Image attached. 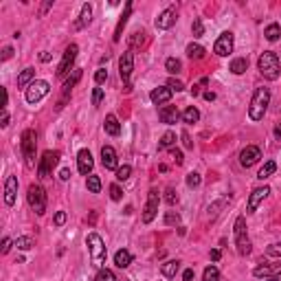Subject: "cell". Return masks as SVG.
<instances>
[{"instance_id":"cell-25","label":"cell","mask_w":281,"mask_h":281,"mask_svg":"<svg viewBox=\"0 0 281 281\" xmlns=\"http://www.w3.org/2000/svg\"><path fill=\"white\" fill-rule=\"evenodd\" d=\"M178 271H180L178 260H169V262L161 264V273H163V277H167V279H174L176 275H178Z\"/></svg>"},{"instance_id":"cell-33","label":"cell","mask_w":281,"mask_h":281,"mask_svg":"<svg viewBox=\"0 0 281 281\" xmlns=\"http://www.w3.org/2000/svg\"><path fill=\"white\" fill-rule=\"evenodd\" d=\"M183 121L187 125H191V123H198V121H200V110H198L196 106H189L183 112Z\"/></svg>"},{"instance_id":"cell-53","label":"cell","mask_w":281,"mask_h":281,"mask_svg":"<svg viewBox=\"0 0 281 281\" xmlns=\"http://www.w3.org/2000/svg\"><path fill=\"white\" fill-rule=\"evenodd\" d=\"M172 158H174V163H176V165H183V161H185V158H183V152L176 150V147L172 150Z\"/></svg>"},{"instance_id":"cell-10","label":"cell","mask_w":281,"mask_h":281,"mask_svg":"<svg viewBox=\"0 0 281 281\" xmlns=\"http://www.w3.org/2000/svg\"><path fill=\"white\" fill-rule=\"evenodd\" d=\"M279 275H281V260L275 264H260V266L253 268V277H257V279L277 281Z\"/></svg>"},{"instance_id":"cell-48","label":"cell","mask_w":281,"mask_h":281,"mask_svg":"<svg viewBox=\"0 0 281 281\" xmlns=\"http://www.w3.org/2000/svg\"><path fill=\"white\" fill-rule=\"evenodd\" d=\"M165 202H167L169 207H174L176 202H178V194H176V191L172 189V187H169V189L165 191Z\"/></svg>"},{"instance_id":"cell-45","label":"cell","mask_w":281,"mask_h":281,"mask_svg":"<svg viewBox=\"0 0 281 281\" xmlns=\"http://www.w3.org/2000/svg\"><path fill=\"white\" fill-rule=\"evenodd\" d=\"M110 198H112V200L114 202H119V200H123V189H121V187L117 185V183H114V185H110Z\"/></svg>"},{"instance_id":"cell-9","label":"cell","mask_w":281,"mask_h":281,"mask_svg":"<svg viewBox=\"0 0 281 281\" xmlns=\"http://www.w3.org/2000/svg\"><path fill=\"white\" fill-rule=\"evenodd\" d=\"M158 205H161V196H158V189H150V191H147L145 207H143V213H141V220H143L145 224L154 222V218L158 216Z\"/></svg>"},{"instance_id":"cell-6","label":"cell","mask_w":281,"mask_h":281,"mask_svg":"<svg viewBox=\"0 0 281 281\" xmlns=\"http://www.w3.org/2000/svg\"><path fill=\"white\" fill-rule=\"evenodd\" d=\"M26 202H29V207L37 213V216H44V213H46V205H48V198H46L44 187L35 185V183L29 185V189H26Z\"/></svg>"},{"instance_id":"cell-36","label":"cell","mask_w":281,"mask_h":281,"mask_svg":"<svg viewBox=\"0 0 281 281\" xmlns=\"http://www.w3.org/2000/svg\"><path fill=\"white\" fill-rule=\"evenodd\" d=\"M15 246H18L20 251H31L33 246H35V240H33L31 235H20V238L15 240Z\"/></svg>"},{"instance_id":"cell-39","label":"cell","mask_w":281,"mask_h":281,"mask_svg":"<svg viewBox=\"0 0 281 281\" xmlns=\"http://www.w3.org/2000/svg\"><path fill=\"white\" fill-rule=\"evenodd\" d=\"M143 44H145V31H134V33H132L130 51H132V48H136V46H143Z\"/></svg>"},{"instance_id":"cell-22","label":"cell","mask_w":281,"mask_h":281,"mask_svg":"<svg viewBox=\"0 0 281 281\" xmlns=\"http://www.w3.org/2000/svg\"><path fill=\"white\" fill-rule=\"evenodd\" d=\"M130 15H132V2L128 0V2H125L123 13H121V18H119V22H117V29H114V35H112L114 42H121V35H123V29H125V24H128Z\"/></svg>"},{"instance_id":"cell-34","label":"cell","mask_w":281,"mask_h":281,"mask_svg":"<svg viewBox=\"0 0 281 281\" xmlns=\"http://www.w3.org/2000/svg\"><path fill=\"white\" fill-rule=\"evenodd\" d=\"M202 281H224L222 275H220L218 266H207L205 273H202Z\"/></svg>"},{"instance_id":"cell-11","label":"cell","mask_w":281,"mask_h":281,"mask_svg":"<svg viewBox=\"0 0 281 281\" xmlns=\"http://www.w3.org/2000/svg\"><path fill=\"white\" fill-rule=\"evenodd\" d=\"M132 70H134V53L132 51H125L123 55H121V59H119V75H121V79H123V84H125V90L130 92V75H132Z\"/></svg>"},{"instance_id":"cell-63","label":"cell","mask_w":281,"mask_h":281,"mask_svg":"<svg viewBox=\"0 0 281 281\" xmlns=\"http://www.w3.org/2000/svg\"><path fill=\"white\" fill-rule=\"evenodd\" d=\"M183 143H185V147H194V143L189 141V136H187V132H183Z\"/></svg>"},{"instance_id":"cell-64","label":"cell","mask_w":281,"mask_h":281,"mask_svg":"<svg viewBox=\"0 0 281 281\" xmlns=\"http://www.w3.org/2000/svg\"><path fill=\"white\" fill-rule=\"evenodd\" d=\"M59 178H62V180H68V178H70V169H62V174H59Z\"/></svg>"},{"instance_id":"cell-17","label":"cell","mask_w":281,"mask_h":281,"mask_svg":"<svg viewBox=\"0 0 281 281\" xmlns=\"http://www.w3.org/2000/svg\"><path fill=\"white\" fill-rule=\"evenodd\" d=\"M92 167H95V158H92L90 150H79V154H77V169H79V174L88 178Z\"/></svg>"},{"instance_id":"cell-24","label":"cell","mask_w":281,"mask_h":281,"mask_svg":"<svg viewBox=\"0 0 281 281\" xmlns=\"http://www.w3.org/2000/svg\"><path fill=\"white\" fill-rule=\"evenodd\" d=\"M103 130H106L110 136H119L121 134V123H119L117 114H108L106 121H103Z\"/></svg>"},{"instance_id":"cell-59","label":"cell","mask_w":281,"mask_h":281,"mask_svg":"<svg viewBox=\"0 0 281 281\" xmlns=\"http://www.w3.org/2000/svg\"><path fill=\"white\" fill-rule=\"evenodd\" d=\"M7 103H9V92L7 88H2V110H7Z\"/></svg>"},{"instance_id":"cell-8","label":"cell","mask_w":281,"mask_h":281,"mask_svg":"<svg viewBox=\"0 0 281 281\" xmlns=\"http://www.w3.org/2000/svg\"><path fill=\"white\" fill-rule=\"evenodd\" d=\"M51 92V86H48V81H44V79H35L33 84L24 90V99H26V103L29 106H35V103H40L44 97Z\"/></svg>"},{"instance_id":"cell-29","label":"cell","mask_w":281,"mask_h":281,"mask_svg":"<svg viewBox=\"0 0 281 281\" xmlns=\"http://www.w3.org/2000/svg\"><path fill=\"white\" fill-rule=\"evenodd\" d=\"M174 145H176V132H165V134L161 136V141H158V150H174Z\"/></svg>"},{"instance_id":"cell-7","label":"cell","mask_w":281,"mask_h":281,"mask_svg":"<svg viewBox=\"0 0 281 281\" xmlns=\"http://www.w3.org/2000/svg\"><path fill=\"white\" fill-rule=\"evenodd\" d=\"M57 163H59V152L57 150H46L42 154L40 161H37V176H40L42 180L51 178L53 169L57 167Z\"/></svg>"},{"instance_id":"cell-26","label":"cell","mask_w":281,"mask_h":281,"mask_svg":"<svg viewBox=\"0 0 281 281\" xmlns=\"http://www.w3.org/2000/svg\"><path fill=\"white\" fill-rule=\"evenodd\" d=\"M33 81H35V68H31V66H29V68H24L18 75V88H24V90H26Z\"/></svg>"},{"instance_id":"cell-32","label":"cell","mask_w":281,"mask_h":281,"mask_svg":"<svg viewBox=\"0 0 281 281\" xmlns=\"http://www.w3.org/2000/svg\"><path fill=\"white\" fill-rule=\"evenodd\" d=\"M205 46H200V44H194V42H191V44H187V57H189V59H202V57H205Z\"/></svg>"},{"instance_id":"cell-60","label":"cell","mask_w":281,"mask_h":281,"mask_svg":"<svg viewBox=\"0 0 281 281\" xmlns=\"http://www.w3.org/2000/svg\"><path fill=\"white\" fill-rule=\"evenodd\" d=\"M273 134H275V139H277V141H281V121H279V123H277V125H275V130H273Z\"/></svg>"},{"instance_id":"cell-42","label":"cell","mask_w":281,"mask_h":281,"mask_svg":"<svg viewBox=\"0 0 281 281\" xmlns=\"http://www.w3.org/2000/svg\"><path fill=\"white\" fill-rule=\"evenodd\" d=\"M130 176H132V167H130V165H119V169H117V180H119V183L128 180Z\"/></svg>"},{"instance_id":"cell-44","label":"cell","mask_w":281,"mask_h":281,"mask_svg":"<svg viewBox=\"0 0 281 281\" xmlns=\"http://www.w3.org/2000/svg\"><path fill=\"white\" fill-rule=\"evenodd\" d=\"M200 183H202V178H200V174H198V172L187 174V187H189V189H196V187H200Z\"/></svg>"},{"instance_id":"cell-31","label":"cell","mask_w":281,"mask_h":281,"mask_svg":"<svg viewBox=\"0 0 281 281\" xmlns=\"http://www.w3.org/2000/svg\"><path fill=\"white\" fill-rule=\"evenodd\" d=\"M264 37H266L268 42H277L281 37V26L277 22H273V24H268L266 29H264Z\"/></svg>"},{"instance_id":"cell-62","label":"cell","mask_w":281,"mask_h":281,"mask_svg":"<svg viewBox=\"0 0 281 281\" xmlns=\"http://www.w3.org/2000/svg\"><path fill=\"white\" fill-rule=\"evenodd\" d=\"M207 99V101H216V92H211V90H205V95H202Z\"/></svg>"},{"instance_id":"cell-2","label":"cell","mask_w":281,"mask_h":281,"mask_svg":"<svg viewBox=\"0 0 281 281\" xmlns=\"http://www.w3.org/2000/svg\"><path fill=\"white\" fill-rule=\"evenodd\" d=\"M268 103H271V90L268 88H257L251 97V103H249V119L251 121H262L264 114L268 110Z\"/></svg>"},{"instance_id":"cell-28","label":"cell","mask_w":281,"mask_h":281,"mask_svg":"<svg viewBox=\"0 0 281 281\" xmlns=\"http://www.w3.org/2000/svg\"><path fill=\"white\" fill-rule=\"evenodd\" d=\"M114 264H117L119 268H128L132 264V253L128 249H119L114 253Z\"/></svg>"},{"instance_id":"cell-1","label":"cell","mask_w":281,"mask_h":281,"mask_svg":"<svg viewBox=\"0 0 281 281\" xmlns=\"http://www.w3.org/2000/svg\"><path fill=\"white\" fill-rule=\"evenodd\" d=\"M257 70H260V75L264 77V79H268V81L279 79V75H281V64H279L277 53L264 51V53L260 55V59H257Z\"/></svg>"},{"instance_id":"cell-27","label":"cell","mask_w":281,"mask_h":281,"mask_svg":"<svg viewBox=\"0 0 281 281\" xmlns=\"http://www.w3.org/2000/svg\"><path fill=\"white\" fill-rule=\"evenodd\" d=\"M229 70L233 75H244L246 70H249V59H246V57H235L233 62L229 64Z\"/></svg>"},{"instance_id":"cell-13","label":"cell","mask_w":281,"mask_h":281,"mask_svg":"<svg viewBox=\"0 0 281 281\" xmlns=\"http://www.w3.org/2000/svg\"><path fill=\"white\" fill-rule=\"evenodd\" d=\"M233 46H235V37L231 31H224L220 33V37L213 44V53L218 55V57H227L229 53H233Z\"/></svg>"},{"instance_id":"cell-51","label":"cell","mask_w":281,"mask_h":281,"mask_svg":"<svg viewBox=\"0 0 281 281\" xmlns=\"http://www.w3.org/2000/svg\"><path fill=\"white\" fill-rule=\"evenodd\" d=\"M95 81H97V86L106 84V81H108V70H106V68H97V73H95Z\"/></svg>"},{"instance_id":"cell-35","label":"cell","mask_w":281,"mask_h":281,"mask_svg":"<svg viewBox=\"0 0 281 281\" xmlns=\"http://www.w3.org/2000/svg\"><path fill=\"white\" fill-rule=\"evenodd\" d=\"M86 187H88V191H90V194H99V191H101V178L95 176V174H90L86 178Z\"/></svg>"},{"instance_id":"cell-50","label":"cell","mask_w":281,"mask_h":281,"mask_svg":"<svg viewBox=\"0 0 281 281\" xmlns=\"http://www.w3.org/2000/svg\"><path fill=\"white\" fill-rule=\"evenodd\" d=\"M66 220H68V213H66V211H57V213H55V218H53V224H55V227H64Z\"/></svg>"},{"instance_id":"cell-52","label":"cell","mask_w":281,"mask_h":281,"mask_svg":"<svg viewBox=\"0 0 281 281\" xmlns=\"http://www.w3.org/2000/svg\"><path fill=\"white\" fill-rule=\"evenodd\" d=\"M13 244H15V242L11 240V238H4V240H2V249H0V253H2V255H7V253L11 251V246H13Z\"/></svg>"},{"instance_id":"cell-15","label":"cell","mask_w":281,"mask_h":281,"mask_svg":"<svg viewBox=\"0 0 281 281\" xmlns=\"http://www.w3.org/2000/svg\"><path fill=\"white\" fill-rule=\"evenodd\" d=\"M268 194H271V187H266V185H264V187H255V189L251 191V196H249V202H246V211L253 213L268 198Z\"/></svg>"},{"instance_id":"cell-4","label":"cell","mask_w":281,"mask_h":281,"mask_svg":"<svg viewBox=\"0 0 281 281\" xmlns=\"http://www.w3.org/2000/svg\"><path fill=\"white\" fill-rule=\"evenodd\" d=\"M233 238H235V249H238V255H242V257L251 255L253 244H251V240H249V233H246V218H244V216H238V218H235Z\"/></svg>"},{"instance_id":"cell-41","label":"cell","mask_w":281,"mask_h":281,"mask_svg":"<svg viewBox=\"0 0 281 281\" xmlns=\"http://www.w3.org/2000/svg\"><path fill=\"white\" fill-rule=\"evenodd\" d=\"M191 33H194V37L205 35V24H202L200 18H194V22H191Z\"/></svg>"},{"instance_id":"cell-5","label":"cell","mask_w":281,"mask_h":281,"mask_svg":"<svg viewBox=\"0 0 281 281\" xmlns=\"http://www.w3.org/2000/svg\"><path fill=\"white\" fill-rule=\"evenodd\" d=\"M86 244H88V251H90V260H92V266L97 268H103V264H106V242L101 240V235L99 233H88L86 238Z\"/></svg>"},{"instance_id":"cell-46","label":"cell","mask_w":281,"mask_h":281,"mask_svg":"<svg viewBox=\"0 0 281 281\" xmlns=\"http://www.w3.org/2000/svg\"><path fill=\"white\" fill-rule=\"evenodd\" d=\"M165 224L167 227H174V224H180V216L176 211H167L165 213Z\"/></svg>"},{"instance_id":"cell-3","label":"cell","mask_w":281,"mask_h":281,"mask_svg":"<svg viewBox=\"0 0 281 281\" xmlns=\"http://www.w3.org/2000/svg\"><path fill=\"white\" fill-rule=\"evenodd\" d=\"M20 147H22V156H24V163L26 167L33 169L37 167L35 165V156H37V134L35 130H24L20 136Z\"/></svg>"},{"instance_id":"cell-23","label":"cell","mask_w":281,"mask_h":281,"mask_svg":"<svg viewBox=\"0 0 281 281\" xmlns=\"http://www.w3.org/2000/svg\"><path fill=\"white\" fill-rule=\"evenodd\" d=\"M92 22V4L90 2H84L81 4V13H79V18H77L75 22V31H81V29H86L88 24Z\"/></svg>"},{"instance_id":"cell-43","label":"cell","mask_w":281,"mask_h":281,"mask_svg":"<svg viewBox=\"0 0 281 281\" xmlns=\"http://www.w3.org/2000/svg\"><path fill=\"white\" fill-rule=\"evenodd\" d=\"M207 84H209V79H207V77H202V79L198 81V84L191 86V95H194V97H198V95H205V88H207Z\"/></svg>"},{"instance_id":"cell-19","label":"cell","mask_w":281,"mask_h":281,"mask_svg":"<svg viewBox=\"0 0 281 281\" xmlns=\"http://www.w3.org/2000/svg\"><path fill=\"white\" fill-rule=\"evenodd\" d=\"M172 95H174V92L169 90L167 86H156L150 92V101L154 103V106H165V103L172 101Z\"/></svg>"},{"instance_id":"cell-12","label":"cell","mask_w":281,"mask_h":281,"mask_svg":"<svg viewBox=\"0 0 281 281\" xmlns=\"http://www.w3.org/2000/svg\"><path fill=\"white\" fill-rule=\"evenodd\" d=\"M77 53H79V46H77V44H70V46L66 48L62 62H59V66H57V77H66V75L70 73V70H75L73 66H75Z\"/></svg>"},{"instance_id":"cell-20","label":"cell","mask_w":281,"mask_h":281,"mask_svg":"<svg viewBox=\"0 0 281 281\" xmlns=\"http://www.w3.org/2000/svg\"><path fill=\"white\" fill-rule=\"evenodd\" d=\"M101 165L106 169H119V158H117V152H114L112 145H103L101 147Z\"/></svg>"},{"instance_id":"cell-58","label":"cell","mask_w":281,"mask_h":281,"mask_svg":"<svg viewBox=\"0 0 281 281\" xmlns=\"http://www.w3.org/2000/svg\"><path fill=\"white\" fill-rule=\"evenodd\" d=\"M209 257H211V262H220V257H222V253H220L218 249H213L211 253H209Z\"/></svg>"},{"instance_id":"cell-49","label":"cell","mask_w":281,"mask_h":281,"mask_svg":"<svg viewBox=\"0 0 281 281\" xmlns=\"http://www.w3.org/2000/svg\"><path fill=\"white\" fill-rule=\"evenodd\" d=\"M101 101H103V88H95V90H92V106L99 108Z\"/></svg>"},{"instance_id":"cell-38","label":"cell","mask_w":281,"mask_h":281,"mask_svg":"<svg viewBox=\"0 0 281 281\" xmlns=\"http://www.w3.org/2000/svg\"><path fill=\"white\" fill-rule=\"evenodd\" d=\"M95 281H119V279L110 268H99L97 275H95Z\"/></svg>"},{"instance_id":"cell-56","label":"cell","mask_w":281,"mask_h":281,"mask_svg":"<svg viewBox=\"0 0 281 281\" xmlns=\"http://www.w3.org/2000/svg\"><path fill=\"white\" fill-rule=\"evenodd\" d=\"M11 55H13V48H11V46H4V51H2V62L11 59Z\"/></svg>"},{"instance_id":"cell-55","label":"cell","mask_w":281,"mask_h":281,"mask_svg":"<svg viewBox=\"0 0 281 281\" xmlns=\"http://www.w3.org/2000/svg\"><path fill=\"white\" fill-rule=\"evenodd\" d=\"M51 59H53V55L48 53V51H42V53H40V62H42V64H48Z\"/></svg>"},{"instance_id":"cell-57","label":"cell","mask_w":281,"mask_h":281,"mask_svg":"<svg viewBox=\"0 0 281 281\" xmlns=\"http://www.w3.org/2000/svg\"><path fill=\"white\" fill-rule=\"evenodd\" d=\"M194 268H187V271L183 273V281H191V279H194Z\"/></svg>"},{"instance_id":"cell-30","label":"cell","mask_w":281,"mask_h":281,"mask_svg":"<svg viewBox=\"0 0 281 281\" xmlns=\"http://www.w3.org/2000/svg\"><path fill=\"white\" fill-rule=\"evenodd\" d=\"M275 172H277V163H275V161H266V163H264V167L260 169V172H257V178H260L262 183H264V180L271 178Z\"/></svg>"},{"instance_id":"cell-54","label":"cell","mask_w":281,"mask_h":281,"mask_svg":"<svg viewBox=\"0 0 281 281\" xmlns=\"http://www.w3.org/2000/svg\"><path fill=\"white\" fill-rule=\"evenodd\" d=\"M9 125V112L7 110H2V117H0V128H7Z\"/></svg>"},{"instance_id":"cell-16","label":"cell","mask_w":281,"mask_h":281,"mask_svg":"<svg viewBox=\"0 0 281 281\" xmlns=\"http://www.w3.org/2000/svg\"><path fill=\"white\" fill-rule=\"evenodd\" d=\"M260 158H262V150L257 145H246L244 150L240 152V165H242V167H246V169L253 167V165L260 161Z\"/></svg>"},{"instance_id":"cell-18","label":"cell","mask_w":281,"mask_h":281,"mask_svg":"<svg viewBox=\"0 0 281 281\" xmlns=\"http://www.w3.org/2000/svg\"><path fill=\"white\" fill-rule=\"evenodd\" d=\"M18 176H9L4 180V205L13 207L15 205V198H18Z\"/></svg>"},{"instance_id":"cell-47","label":"cell","mask_w":281,"mask_h":281,"mask_svg":"<svg viewBox=\"0 0 281 281\" xmlns=\"http://www.w3.org/2000/svg\"><path fill=\"white\" fill-rule=\"evenodd\" d=\"M167 88H169L172 92H183V90H185V84H183L180 79H174V77H172V79L167 81Z\"/></svg>"},{"instance_id":"cell-37","label":"cell","mask_w":281,"mask_h":281,"mask_svg":"<svg viewBox=\"0 0 281 281\" xmlns=\"http://www.w3.org/2000/svg\"><path fill=\"white\" fill-rule=\"evenodd\" d=\"M165 70H167V73H172V75H178L180 70H183V62H180V59H176V57H169L167 62H165Z\"/></svg>"},{"instance_id":"cell-14","label":"cell","mask_w":281,"mask_h":281,"mask_svg":"<svg viewBox=\"0 0 281 281\" xmlns=\"http://www.w3.org/2000/svg\"><path fill=\"white\" fill-rule=\"evenodd\" d=\"M176 20H178V9H176V7H167V9H163L161 13H158V18H156L154 24H156L158 31H169L176 24Z\"/></svg>"},{"instance_id":"cell-40","label":"cell","mask_w":281,"mask_h":281,"mask_svg":"<svg viewBox=\"0 0 281 281\" xmlns=\"http://www.w3.org/2000/svg\"><path fill=\"white\" fill-rule=\"evenodd\" d=\"M264 253H266L268 257H277V260H281V242H273V244H268Z\"/></svg>"},{"instance_id":"cell-21","label":"cell","mask_w":281,"mask_h":281,"mask_svg":"<svg viewBox=\"0 0 281 281\" xmlns=\"http://www.w3.org/2000/svg\"><path fill=\"white\" fill-rule=\"evenodd\" d=\"M180 117H183V114L178 112L176 106H163L158 110V119H161V123H165V125H174Z\"/></svg>"},{"instance_id":"cell-61","label":"cell","mask_w":281,"mask_h":281,"mask_svg":"<svg viewBox=\"0 0 281 281\" xmlns=\"http://www.w3.org/2000/svg\"><path fill=\"white\" fill-rule=\"evenodd\" d=\"M51 7H53V0H48V2H44V4H42V9H40V15H44V13H46V11L51 9Z\"/></svg>"}]
</instances>
